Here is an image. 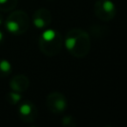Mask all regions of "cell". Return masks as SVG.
Listing matches in <instances>:
<instances>
[{"label": "cell", "mask_w": 127, "mask_h": 127, "mask_svg": "<svg viewBox=\"0 0 127 127\" xmlns=\"http://www.w3.org/2000/svg\"><path fill=\"white\" fill-rule=\"evenodd\" d=\"M4 20H5V19H4V17H3V15H2L1 13H0V26H1L2 24H3V22H4Z\"/></svg>", "instance_id": "obj_14"}, {"label": "cell", "mask_w": 127, "mask_h": 127, "mask_svg": "<svg viewBox=\"0 0 127 127\" xmlns=\"http://www.w3.org/2000/svg\"><path fill=\"white\" fill-rule=\"evenodd\" d=\"M19 118L25 123H32L38 118V109L31 101H24L18 108Z\"/></svg>", "instance_id": "obj_6"}, {"label": "cell", "mask_w": 127, "mask_h": 127, "mask_svg": "<svg viewBox=\"0 0 127 127\" xmlns=\"http://www.w3.org/2000/svg\"><path fill=\"white\" fill-rule=\"evenodd\" d=\"M6 30L13 35L19 36L24 34L29 28V17L26 12L16 10L9 14L4 20Z\"/></svg>", "instance_id": "obj_3"}, {"label": "cell", "mask_w": 127, "mask_h": 127, "mask_svg": "<svg viewBox=\"0 0 127 127\" xmlns=\"http://www.w3.org/2000/svg\"><path fill=\"white\" fill-rule=\"evenodd\" d=\"M5 99H6V101H7L9 104H11V105H16V104H18V103L22 100V96H21V93H20V92H16V91L11 90L10 92L6 93Z\"/></svg>", "instance_id": "obj_10"}, {"label": "cell", "mask_w": 127, "mask_h": 127, "mask_svg": "<svg viewBox=\"0 0 127 127\" xmlns=\"http://www.w3.org/2000/svg\"><path fill=\"white\" fill-rule=\"evenodd\" d=\"M64 44V40L60 32L54 29L44 31L39 38V48L47 57H54L60 53Z\"/></svg>", "instance_id": "obj_2"}, {"label": "cell", "mask_w": 127, "mask_h": 127, "mask_svg": "<svg viewBox=\"0 0 127 127\" xmlns=\"http://www.w3.org/2000/svg\"><path fill=\"white\" fill-rule=\"evenodd\" d=\"M46 104L48 109L52 113L62 114L64 111H65L67 107V100L63 93L59 91H53L48 94L46 99Z\"/></svg>", "instance_id": "obj_5"}, {"label": "cell", "mask_w": 127, "mask_h": 127, "mask_svg": "<svg viewBox=\"0 0 127 127\" xmlns=\"http://www.w3.org/2000/svg\"><path fill=\"white\" fill-rule=\"evenodd\" d=\"M95 16L104 21H111L116 15V7L111 0H96L94 3Z\"/></svg>", "instance_id": "obj_4"}, {"label": "cell", "mask_w": 127, "mask_h": 127, "mask_svg": "<svg viewBox=\"0 0 127 127\" xmlns=\"http://www.w3.org/2000/svg\"><path fill=\"white\" fill-rule=\"evenodd\" d=\"M33 24L38 29H45L47 28L52 22V14L50 10L46 8H39L37 9L32 17Z\"/></svg>", "instance_id": "obj_7"}, {"label": "cell", "mask_w": 127, "mask_h": 127, "mask_svg": "<svg viewBox=\"0 0 127 127\" xmlns=\"http://www.w3.org/2000/svg\"><path fill=\"white\" fill-rule=\"evenodd\" d=\"M12 71L11 63L8 60L0 59V78L8 76Z\"/></svg>", "instance_id": "obj_9"}, {"label": "cell", "mask_w": 127, "mask_h": 127, "mask_svg": "<svg viewBox=\"0 0 127 127\" xmlns=\"http://www.w3.org/2000/svg\"><path fill=\"white\" fill-rule=\"evenodd\" d=\"M61 124L64 125V126H65V127H75L77 125V121H76V119L74 117L67 115V116H64L62 119Z\"/></svg>", "instance_id": "obj_12"}, {"label": "cell", "mask_w": 127, "mask_h": 127, "mask_svg": "<svg viewBox=\"0 0 127 127\" xmlns=\"http://www.w3.org/2000/svg\"><path fill=\"white\" fill-rule=\"evenodd\" d=\"M3 41H4V34H3V32L0 30V45L2 44Z\"/></svg>", "instance_id": "obj_13"}, {"label": "cell", "mask_w": 127, "mask_h": 127, "mask_svg": "<svg viewBox=\"0 0 127 127\" xmlns=\"http://www.w3.org/2000/svg\"><path fill=\"white\" fill-rule=\"evenodd\" d=\"M18 0H0V11L10 12L17 6Z\"/></svg>", "instance_id": "obj_11"}, {"label": "cell", "mask_w": 127, "mask_h": 127, "mask_svg": "<svg viewBox=\"0 0 127 127\" xmlns=\"http://www.w3.org/2000/svg\"><path fill=\"white\" fill-rule=\"evenodd\" d=\"M64 45L67 52L74 58H85L90 50L89 34L80 28L69 30L64 40Z\"/></svg>", "instance_id": "obj_1"}, {"label": "cell", "mask_w": 127, "mask_h": 127, "mask_svg": "<svg viewBox=\"0 0 127 127\" xmlns=\"http://www.w3.org/2000/svg\"><path fill=\"white\" fill-rule=\"evenodd\" d=\"M30 84L29 78L24 74H16L9 81V86L11 90L16 92H24L28 89Z\"/></svg>", "instance_id": "obj_8"}]
</instances>
